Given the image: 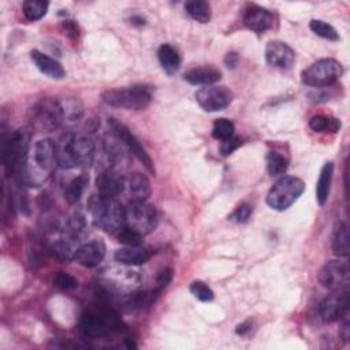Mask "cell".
Here are the masks:
<instances>
[{
	"instance_id": "6da1fadb",
	"label": "cell",
	"mask_w": 350,
	"mask_h": 350,
	"mask_svg": "<svg viewBox=\"0 0 350 350\" xmlns=\"http://www.w3.org/2000/svg\"><path fill=\"white\" fill-rule=\"evenodd\" d=\"M56 165V144L51 138H42L29 152L16 178L26 187H38L46 182Z\"/></svg>"
},
{
	"instance_id": "7a4b0ae2",
	"label": "cell",
	"mask_w": 350,
	"mask_h": 350,
	"mask_svg": "<svg viewBox=\"0 0 350 350\" xmlns=\"http://www.w3.org/2000/svg\"><path fill=\"white\" fill-rule=\"evenodd\" d=\"M57 165L64 170L86 167L94 159L93 141L81 133H67L56 144Z\"/></svg>"
},
{
	"instance_id": "3957f363",
	"label": "cell",
	"mask_w": 350,
	"mask_h": 350,
	"mask_svg": "<svg viewBox=\"0 0 350 350\" xmlns=\"http://www.w3.org/2000/svg\"><path fill=\"white\" fill-rule=\"evenodd\" d=\"M123 323L119 314L109 308H93L83 312L79 329L86 338H104L120 331Z\"/></svg>"
},
{
	"instance_id": "277c9868",
	"label": "cell",
	"mask_w": 350,
	"mask_h": 350,
	"mask_svg": "<svg viewBox=\"0 0 350 350\" xmlns=\"http://www.w3.org/2000/svg\"><path fill=\"white\" fill-rule=\"evenodd\" d=\"M30 152V131L27 129L14 130L1 145V163L7 175L16 176Z\"/></svg>"
},
{
	"instance_id": "5b68a950",
	"label": "cell",
	"mask_w": 350,
	"mask_h": 350,
	"mask_svg": "<svg viewBox=\"0 0 350 350\" xmlns=\"http://www.w3.org/2000/svg\"><path fill=\"white\" fill-rule=\"evenodd\" d=\"M88 209L94 224L107 232H118L124 226V208L116 198L93 196L88 202Z\"/></svg>"
},
{
	"instance_id": "8992f818",
	"label": "cell",
	"mask_w": 350,
	"mask_h": 350,
	"mask_svg": "<svg viewBox=\"0 0 350 350\" xmlns=\"http://www.w3.org/2000/svg\"><path fill=\"white\" fill-rule=\"evenodd\" d=\"M101 98L105 104L116 108L139 111L152 101V89L146 85H134L129 88H116L103 92Z\"/></svg>"
},
{
	"instance_id": "52a82bcc",
	"label": "cell",
	"mask_w": 350,
	"mask_h": 350,
	"mask_svg": "<svg viewBox=\"0 0 350 350\" xmlns=\"http://www.w3.org/2000/svg\"><path fill=\"white\" fill-rule=\"evenodd\" d=\"M100 282L108 291L126 297L134 293L141 283V273L131 265L120 264L104 269L100 275Z\"/></svg>"
},
{
	"instance_id": "ba28073f",
	"label": "cell",
	"mask_w": 350,
	"mask_h": 350,
	"mask_svg": "<svg viewBox=\"0 0 350 350\" xmlns=\"http://www.w3.org/2000/svg\"><path fill=\"white\" fill-rule=\"evenodd\" d=\"M305 183L297 176H282L267 194V204L275 211H284L291 206L304 193Z\"/></svg>"
},
{
	"instance_id": "9c48e42d",
	"label": "cell",
	"mask_w": 350,
	"mask_h": 350,
	"mask_svg": "<svg viewBox=\"0 0 350 350\" xmlns=\"http://www.w3.org/2000/svg\"><path fill=\"white\" fill-rule=\"evenodd\" d=\"M343 74L342 64L331 57L319 59L302 71V82L313 88H324L335 83Z\"/></svg>"
},
{
	"instance_id": "30bf717a",
	"label": "cell",
	"mask_w": 350,
	"mask_h": 350,
	"mask_svg": "<svg viewBox=\"0 0 350 350\" xmlns=\"http://www.w3.org/2000/svg\"><path fill=\"white\" fill-rule=\"evenodd\" d=\"M124 226L145 237L157 226L156 208L146 201L127 202L124 206Z\"/></svg>"
},
{
	"instance_id": "8fae6325",
	"label": "cell",
	"mask_w": 350,
	"mask_h": 350,
	"mask_svg": "<svg viewBox=\"0 0 350 350\" xmlns=\"http://www.w3.org/2000/svg\"><path fill=\"white\" fill-rule=\"evenodd\" d=\"M64 122L63 103L55 98H42L31 109V124L38 131H52Z\"/></svg>"
},
{
	"instance_id": "7c38bea8",
	"label": "cell",
	"mask_w": 350,
	"mask_h": 350,
	"mask_svg": "<svg viewBox=\"0 0 350 350\" xmlns=\"http://www.w3.org/2000/svg\"><path fill=\"white\" fill-rule=\"evenodd\" d=\"M319 282L332 293L347 291L350 284V271L346 261L331 260L319 272Z\"/></svg>"
},
{
	"instance_id": "4fadbf2b",
	"label": "cell",
	"mask_w": 350,
	"mask_h": 350,
	"mask_svg": "<svg viewBox=\"0 0 350 350\" xmlns=\"http://www.w3.org/2000/svg\"><path fill=\"white\" fill-rule=\"evenodd\" d=\"M108 126L112 131V134L116 137V139H119L142 164L144 167L149 171L154 174V165L153 161L150 159V156L148 154V152L145 150V148L142 146V144L139 142V139L119 120L109 118L108 119Z\"/></svg>"
},
{
	"instance_id": "5bb4252c",
	"label": "cell",
	"mask_w": 350,
	"mask_h": 350,
	"mask_svg": "<svg viewBox=\"0 0 350 350\" xmlns=\"http://www.w3.org/2000/svg\"><path fill=\"white\" fill-rule=\"evenodd\" d=\"M197 104L206 112H216L227 108L232 101V93L226 86L209 85L198 89L194 94Z\"/></svg>"
},
{
	"instance_id": "9a60e30c",
	"label": "cell",
	"mask_w": 350,
	"mask_h": 350,
	"mask_svg": "<svg viewBox=\"0 0 350 350\" xmlns=\"http://www.w3.org/2000/svg\"><path fill=\"white\" fill-rule=\"evenodd\" d=\"M349 310V291H339L327 295L320 304V316L325 321L343 319Z\"/></svg>"
},
{
	"instance_id": "2e32d148",
	"label": "cell",
	"mask_w": 350,
	"mask_h": 350,
	"mask_svg": "<svg viewBox=\"0 0 350 350\" xmlns=\"http://www.w3.org/2000/svg\"><path fill=\"white\" fill-rule=\"evenodd\" d=\"M124 176H122L116 170L108 167L103 170L96 178V187L100 197L116 198L123 191Z\"/></svg>"
},
{
	"instance_id": "e0dca14e",
	"label": "cell",
	"mask_w": 350,
	"mask_h": 350,
	"mask_svg": "<svg viewBox=\"0 0 350 350\" xmlns=\"http://www.w3.org/2000/svg\"><path fill=\"white\" fill-rule=\"evenodd\" d=\"M265 59L275 68L288 70L295 62V52L286 42L271 41L265 46Z\"/></svg>"
},
{
	"instance_id": "ac0fdd59",
	"label": "cell",
	"mask_w": 350,
	"mask_h": 350,
	"mask_svg": "<svg viewBox=\"0 0 350 350\" xmlns=\"http://www.w3.org/2000/svg\"><path fill=\"white\" fill-rule=\"evenodd\" d=\"M105 243L101 239H94L79 245L75 250L74 260L86 268H93L98 265L105 256Z\"/></svg>"
},
{
	"instance_id": "d6986e66",
	"label": "cell",
	"mask_w": 350,
	"mask_h": 350,
	"mask_svg": "<svg viewBox=\"0 0 350 350\" xmlns=\"http://www.w3.org/2000/svg\"><path fill=\"white\" fill-rule=\"evenodd\" d=\"M120 196H124L127 202L146 201V198L150 196V183L148 178L139 172L130 174L124 178L123 191Z\"/></svg>"
},
{
	"instance_id": "ffe728a7",
	"label": "cell",
	"mask_w": 350,
	"mask_h": 350,
	"mask_svg": "<svg viewBox=\"0 0 350 350\" xmlns=\"http://www.w3.org/2000/svg\"><path fill=\"white\" fill-rule=\"evenodd\" d=\"M273 14L260 5H250L245 10L243 23L253 31H265L273 26Z\"/></svg>"
},
{
	"instance_id": "44dd1931",
	"label": "cell",
	"mask_w": 350,
	"mask_h": 350,
	"mask_svg": "<svg viewBox=\"0 0 350 350\" xmlns=\"http://www.w3.org/2000/svg\"><path fill=\"white\" fill-rule=\"evenodd\" d=\"M30 59L33 60V63L36 64V67L48 78L51 79H62L66 75V71L63 68V66L55 60L53 57L42 53L38 49H33L30 52Z\"/></svg>"
},
{
	"instance_id": "7402d4cb",
	"label": "cell",
	"mask_w": 350,
	"mask_h": 350,
	"mask_svg": "<svg viewBox=\"0 0 350 350\" xmlns=\"http://www.w3.org/2000/svg\"><path fill=\"white\" fill-rule=\"evenodd\" d=\"M185 81H187L191 85H202L209 86L215 85L221 78L220 70L212 66H204V67H194L185 72L183 75Z\"/></svg>"
},
{
	"instance_id": "603a6c76",
	"label": "cell",
	"mask_w": 350,
	"mask_h": 350,
	"mask_svg": "<svg viewBox=\"0 0 350 350\" xmlns=\"http://www.w3.org/2000/svg\"><path fill=\"white\" fill-rule=\"evenodd\" d=\"M150 258V253L148 249L141 245L137 246H124L115 252V260L120 264L137 267L145 264Z\"/></svg>"
},
{
	"instance_id": "cb8c5ba5",
	"label": "cell",
	"mask_w": 350,
	"mask_h": 350,
	"mask_svg": "<svg viewBox=\"0 0 350 350\" xmlns=\"http://www.w3.org/2000/svg\"><path fill=\"white\" fill-rule=\"evenodd\" d=\"M78 246H75V241L68 237L67 234H64V237L62 238H56L49 243V250L51 253L62 260V261H70L74 260L75 256V250Z\"/></svg>"
},
{
	"instance_id": "d4e9b609",
	"label": "cell",
	"mask_w": 350,
	"mask_h": 350,
	"mask_svg": "<svg viewBox=\"0 0 350 350\" xmlns=\"http://www.w3.org/2000/svg\"><path fill=\"white\" fill-rule=\"evenodd\" d=\"M157 57L159 62L163 67V70L168 74L172 75L175 74L179 67H180V55L178 53V51L170 45V44H163L159 51H157Z\"/></svg>"
},
{
	"instance_id": "484cf974",
	"label": "cell",
	"mask_w": 350,
	"mask_h": 350,
	"mask_svg": "<svg viewBox=\"0 0 350 350\" xmlns=\"http://www.w3.org/2000/svg\"><path fill=\"white\" fill-rule=\"evenodd\" d=\"M332 174H334V164L331 161H328L323 165L319 179H317V183H316V200H317L319 205H324L328 198Z\"/></svg>"
},
{
	"instance_id": "4316f807",
	"label": "cell",
	"mask_w": 350,
	"mask_h": 350,
	"mask_svg": "<svg viewBox=\"0 0 350 350\" xmlns=\"http://www.w3.org/2000/svg\"><path fill=\"white\" fill-rule=\"evenodd\" d=\"M185 10L194 21L200 23H206L211 19V5L204 0L186 1Z\"/></svg>"
},
{
	"instance_id": "83f0119b",
	"label": "cell",
	"mask_w": 350,
	"mask_h": 350,
	"mask_svg": "<svg viewBox=\"0 0 350 350\" xmlns=\"http://www.w3.org/2000/svg\"><path fill=\"white\" fill-rule=\"evenodd\" d=\"M332 250L339 257L349 256V228L345 223H340L332 235Z\"/></svg>"
},
{
	"instance_id": "f1b7e54d",
	"label": "cell",
	"mask_w": 350,
	"mask_h": 350,
	"mask_svg": "<svg viewBox=\"0 0 350 350\" xmlns=\"http://www.w3.org/2000/svg\"><path fill=\"white\" fill-rule=\"evenodd\" d=\"M309 127L316 133H336L340 129V122L332 116L316 115L310 118Z\"/></svg>"
},
{
	"instance_id": "f546056e",
	"label": "cell",
	"mask_w": 350,
	"mask_h": 350,
	"mask_svg": "<svg viewBox=\"0 0 350 350\" xmlns=\"http://www.w3.org/2000/svg\"><path fill=\"white\" fill-rule=\"evenodd\" d=\"M48 5H49V3L42 1V0H26L22 4V11L27 21L34 22V21L41 19L46 14Z\"/></svg>"
},
{
	"instance_id": "4dcf8cb0",
	"label": "cell",
	"mask_w": 350,
	"mask_h": 350,
	"mask_svg": "<svg viewBox=\"0 0 350 350\" xmlns=\"http://www.w3.org/2000/svg\"><path fill=\"white\" fill-rule=\"evenodd\" d=\"M89 179L85 175H79L77 178H74L66 187L64 190V197L70 204H75L77 201H79V198L82 197L86 186H88Z\"/></svg>"
},
{
	"instance_id": "1f68e13d",
	"label": "cell",
	"mask_w": 350,
	"mask_h": 350,
	"mask_svg": "<svg viewBox=\"0 0 350 350\" xmlns=\"http://www.w3.org/2000/svg\"><path fill=\"white\" fill-rule=\"evenodd\" d=\"M265 163H267V171L271 176L283 175L288 167L287 159L278 152H269L265 157Z\"/></svg>"
},
{
	"instance_id": "d6a6232c",
	"label": "cell",
	"mask_w": 350,
	"mask_h": 350,
	"mask_svg": "<svg viewBox=\"0 0 350 350\" xmlns=\"http://www.w3.org/2000/svg\"><path fill=\"white\" fill-rule=\"evenodd\" d=\"M309 27L316 36H319L321 38H325V40H329V41H338L339 40L338 31L329 23H327L324 21L312 19L310 23H309Z\"/></svg>"
},
{
	"instance_id": "836d02e7",
	"label": "cell",
	"mask_w": 350,
	"mask_h": 350,
	"mask_svg": "<svg viewBox=\"0 0 350 350\" xmlns=\"http://www.w3.org/2000/svg\"><path fill=\"white\" fill-rule=\"evenodd\" d=\"M234 131H235V127H234V123L230 119L219 118L213 123L212 137L219 139V141H224L227 138H231L234 135Z\"/></svg>"
},
{
	"instance_id": "e575fe53",
	"label": "cell",
	"mask_w": 350,
	"mask_h": 350,
	"mask_svg": "<svg viewBox=\"0 0 350 350\" xmlns=\"http://www.w3.org/2000/svg\"><path fill=\"white\" fill-rule=\"evenodd\" d=\"M116 237H118V241H119L120 243H123L124 246H137V245H141L142 238H144L141 234H138L137 231H134L133 228H130V227H127V226H123V227L118 231Z\"/></svg>"
},
{
	"instance_id": "d590c367",
	"label": "cell",
	"mask_w": 350,
	"mask_h": 350,
	"mask_svg": "<svg viewBox=\"0 0 350 350\" xmlns=\"http://www.w3.org/2000/svg\"><path fill=\"white\" fill-rule=\"evenodd\" d=\"M190 293H191L197 299H200V301H202V302H209V301H212L213 297H215L212 288H211L206 283H204V282H201V280H194V282L190 284Z\"/></svg>"
},
{
	"instance_id": "8d00e7d4",
	"label": "cell",
	"mask_w": 350,
	"mask_h": 350,
	"mask_svg": "<svg viewBox=\"0 0 350 350\" xmlns=\"http://www.w3.org/2000/svg\"><path fill=\"white\" fill-rule=\"evenodd\" d=\"M53 284L59 290L71 291V290H75L78 287V280L72 275H70L67 272H57L53 276Z\"/></svg>"
},
{
	"instance_id": "74e56055",
	"label": "cell",
	"mask_w": 350,
	"mask_h": 350,
	"mask_svg": "<svg viewBox=\"0 0 350 350\" xmlns=\"http://www.w3.org/2000/svg\"><path fill=\"white\" fill-rule=\"evenodd\" d=\"M252 206L249 204H242L235 208V211L230 215V220L235 223H246L252 215Z\"/></svg>"
},
{
	"instance_id": "f35d334b",
	"label": "cell",
	"mask_w": 350,
	"mask_h": 350,
	"mask_svg": "<svg viewBox=\"0 0 350 350\" xmlns=\"http://www.w3.org/2000/svg\"><path fill=\"white\" fill-rule=\"evenodd\" d=\"M241 145H242L241 138L232 135L231 138H227V139H224V141L220 142V153H221L223 156H228V154H231L234 150H237Z\"/></svg>"
},
{
	"instance_id": "ab89813d",
	"label": "cell",
	"mask_w": 350,
	"mask_h": 350,
	"mask_svg": "<svg viewBox=\"0 0 350 350\" xmlns=\"http://www.w3.org/2000/svg\"><path fill=\"white\" fill-rule=\"evenodd\" d=\"M171 279H172V271L170 269V268H164V269H161L160 272H159V275H157V280H156V291L153 293V294H156V293H159L160 290H163L170 282H171Z\"/></svg>"
},
{
	"instance_id": "60d3db41",
	"label": "cell",
	"mask_w": 350,
	"mask_h": 350,
	"mask_svg": "<svg viewBox=\"0 0 350 350\" xmlns=\"http://www.w3.org/2000/svg\"><path fill=\"white\" fill-rule=\"evenodd\" d=\"M239 63V56L235 53V52H228L224 57V64L228 67V68H235Z\"/></svg>"
},
{
	"instance_id": "b9f144b4",
	"label": "cell",
	"mask_w": 350,
	"mask_h": 350,
	"mask_svg": "<svg viewBox=\"0 0 350 350\" xmlns=\"http://www.w3.org/2000/svg\"><path fill=\"white\" fill-rule=\"evenodd\" d=\"M343 324L340 327V338L343 340H349V336H350V324H349V319H347V314L343 317Z\"/></svg>"
},
{
	"instance_id": "7bdbcfd3",
	"label": "cell",
	"mask_w": 350,
	"mask_h": 350,
	"mask_svg": "<svg viewBox=\"0 0 350 350\" xmlns=\"http://www.w3.org/2000/svg\"><path fill=\"white\" fill-rule=\"evenodd\" d=\"M247 329H249V321H246V323H243V324L237 327V332L238 334H245Z\"/></svg>"
}]
</instances>
